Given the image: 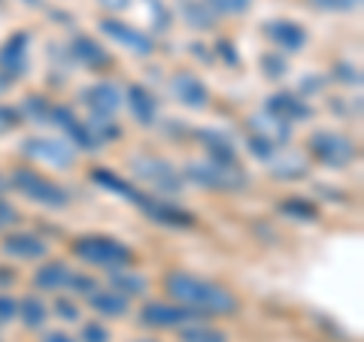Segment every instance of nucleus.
Here are the masks:
<instances>
[{"label":"nucleus","mask_w":364,"mask_h":342,"mask_svg":"<svg viewBox=\"0 0 364 342\" xmlns=\"http://www.w3.org/2000/svg\"><path fill=\"white\" fill-rule=\"evenodd\" d=\"M88 128H91V133H95L97 145H104L109 140H119V136H122V128L116 124V118H95V116H88Z\"/></svg>","instance_id":"473e14b6"},{"label":"nucleus","mask_w":364,"mask_h":342,"mask_svg":"<svg viewBox=\"0 0 364 342\" xmlns=\"http://www.w3.org/2000/svg\"><path fill=\"white\" fill-rule=\"evenodd\" d=\"M82 100L95 118H116V112L124 106V91L109 79H100V82L82 88Z\"/></svg>","instance_id":"4468645a"},{"label":"nucleus","mask_w":364,"mask_h":342,"mask_svg":"<svg viewBox=\"0 0 364 342\" xmlns=\"http://www.w3.org/2000/svg\"><path fill=\"white\" fill-rule=\"evenodd\" d=\"M16 315H18V300L13 297V294H4V291H0V324L16 321Z\"/></svg>","instance_id":"c03bdc74"},{"label":"nucleus","mask_w":364,"mask_h":342,"mask_svg":"<svg viewBox=\"0 0 364 342\" xmlns=\"http://www.w3.org/2000/svg\"><path fill=\"white\" fill-rule=\"evenodd\" d=\"M198 140L203 143V149H207L210 161H219V164H240L231 133L215 131V128H203V131H198Z\"/></svg>","instance_id":"412c9836"},{"label":"nucleus","mask_w":364,"mask_h":342,"mask_svg":"<svg viewBox=\"0 0 364 342\" xmlns=\"http://www.w3.org/2000/svg\"><path fill=\"white\" fill-rule=\"evenodd\" d=\"M43 342H76L70 333H61V330H52V333H46Z\"/></svg>","instance_id":"3c124183"},{"label":"nucleus","mask_w":364,"mask_h":342,"mask_svg":"<svg viewBox=\"0 0 364 342\" xmlns=\"http://www.w3.org/2000/svg\"><path fill=\"white\" fill-rule=\"evenodd\" d=\"M97 28H100V33H104L109 43H116L119 49L136 55V58H152V55H155V37H152V33H146L143 28L131 25V21L107 16V18L97 21Z\"/></svg>","instance_id":"6e6552de"},{"label":"nucleus","mask_w":364,"mask_h":342,"mask_svg":"<svg viewBox=\"0 0 364 342\" xmlns=\"http://www.w3.org/2000/svg\"><path fill=\"white\" fill-rule=\"evenodd\" d=\"M70 252L82 260L88 267H97L104 272H116L124 267H134L136 264V255L128 243H122L116 236H107V233H85V236H76L70 243Z\"/></svg>","instance_id":"f03ea898"},{"label":"nucleus","mask_w":364,"mask_h":342,"mask_svg":"<svg viewBox=\"0 0 364 342\" xmlns=\"http://www.w3.org/2000/svg\"><path fill=\"white\" fill-rule=\"evenodd\" d=\"M52 312L58 315V318H64V321H70V324H73V321H79V315H82V312H79V306H76L70 297H64V294L52 303Z\"/></svg>","instance_id":"ea45409f"},{"label":"nucleus","mask_w":364,"mask_h":342,"mask_svg":"<svg viewBox=\"0 0 364 342\" xmlns=\"http://www.w3.org/2000/svg\"><path fill=\"white\" fill-rule=\"evenodd\" d=\"M70 58L85 67V70H107V67H112V55L109 49H104L95 37H85V33H79V37H73L70 43Z\"/></svg>","instance_id":"a211bd4d"},{"label":"nucleus","mask_w":364,"mask_h":342,"mask_svg":"<svg viewBox=\"0 0 364 342\" xmlns=\"http://www.w3.org/2000/svg\"><path fill=\"white\" fill-rule=\"evenodd\" d=\"M306 152H310L313 161H318L322 167L331 170H343L358 158V145L352 136L340 133V131H313L310 140H306Z\"/></svg>","instance_id":"39448f33"},{"label":"nucleus","mask_w":364,"mask_h":342,"mask_svg":"<svg viewBox=\"0 0 364 342\" xmlns=\"http://www.w3.org/2000/svg\"><path fill=\"white\" fill-rule=\"evenodd\" d=\"M16 124H21L18 109H13V106H4V104H0V133H4V131H9V128H16Z\"/></svg>","instance_id":"49530a36"},{"label":"nucleus","mask_w":364,"mask_h":342,"mask_svg":"<svg viewBox=\"0 0 364 342\" xmlns=\"http://www.w3.org/2000/svg\"><path fill=\"white\" fill-rule=\"evenodd\" d=\"M70 279H73V270L64 260H46L33 272V288L43 294H61V291H70Z\"/></svg>","instance_id":"aec40b11"},{"label":"nucleus","mask_w":364,"mask_h":342,"mask_svg":"<svg viewBox=\"0 0 364 342\" xmlns=\"http://www.w3.org/2000/svg\"><path fill=\"white\" fill-rule=\"evenodd\" d=\"M176 13L182 16V25H188L191 31H213L219 18L203 0H176Z\"/></svg>","instance_id":"393cba45"},{"label":"nucleus","mask_w":364,"mask_h":342,"mask_svg":"<svg viewBox=\"0 0 364 342\" xmlns=\"http://www.w3.org/2000/svg\"><path fill=\"white\" fill-rule=\"evenodd\" d=\"M0 6H4V0H0Z\"/></svg>","instance_id":"6e6d98bb"},{"label":"nucleus","mask_w":364,"mask_h":342,"mask_svg":"<svg viewBox=\"0 0 364 342\" xmlns=\"http://www.w3.org/2000/svg\"><path fill=\"white\" fill-rule=\"evenodd\" d=\"M167 88H170V94H173L176 104L188 106V109H207L210 106V88L198 73L179 70V73L170 76Z\"/></svg>","instance_id":"2eb2a0df"},{"label":"nucleus","mask_w":364,"mask_h":342,"mask_svg":"<svg viewBox=\"0 0 364 342\" xmlns=\"http://www.w3.org/2000/svg\"><path fill=\"white\" fill-rule=\"evenodd\" d=\"M331 79H337L340 85L361 88V70H358V64H352V61H337V64H334Z\"/></svg>","instance_id":"c9c22d12"},{"label":"nucleus","mask_w":364,"mask_h":342,"mask_svg":"<svg viewBox=\"0 0 364 342\" xmlns=\"http://www.w3.org/2000/svg\"><path fill=\"white\" fill-rule=\"evenodd\" d=\"M213 55H215V58H222L228 67H240V55H237V45L231 40H219V43H215Z\"/></svg>","instance_id":"79ce46f5"},{"label":"nucleus","mask_w":364,"mask_h":342,"mask_svg":"<svg viewBox=\"0 0 364 342\" xmlns=\"http://www.w3.org/2000/svg\"><path fill=\"white\" fill-rule=\"evenodd\" d=\"M249 128H252V133L264 136L267 143H273L277 149H286V143L291 140V124L277 118V116H270V112H264V109L249 118Z\"/></svg>","instance_id":"4be33fe9"},{"label":"nucleus","mask_w":364,"mask_h":342,"mask_svg":"<svg viewBox=\"0 0 364 342\" xmlns=\"http://www.w3.org/2000/svg\"><path fill=\"white\" fill-rule=\"evenodd\" d=\"M0 252L13 260H46L49 255V243L37 233L18 231V233H6L4 243H0Z\"/></svg>","instance_id":"dca6fc26"},{"label":"nucleus","mask_w":364,"mask_h":342,"mask_svg":"<svg viewBox=\"0 0 364 342\" xmlns=\"http://www.w3.org/2000/svg\"><path fill=\"white\" fill-rule=\"evenodd\" d=\"M6 188H9V185H6V176H0V194H4Z\"/></svg>","instance_id":"864d4df0"},{"label":"nucleus","mask_w":364,"mask_h":342,"mask_svg":"<svg viewBox=\"0 0 364 342\" xmlns=\"http://www.w3.org/2000/svg\"><path fill=\"white\" fill-rule=\"evenodd\" d=\"M49 124H58L64 140L70 143L76 152H97L100 149L95 133H91V128H88V121L79 118L70 106H52V121Z\"/></svg>","instance_id":"f8f14e48"},{"label":"nucleus","mask_w":364,"mask_h":342,"mask_svg":"<svg viewBox=\"0 0 364 342\" xmlns=\"http://www.w3.org/2000/svg\"><path fill=\"white\" fill-rule=\"evenodd\" d=\"M191 55H195L198 61H203V64H213L215 61L213 49H210V45H203V43H191Z\"/></svg>","instance_id":"de8ad7c7"},{"label":"nucleus","mask_w":364,"mask_h":342,"mask_svg":"<svg viewBox=\"0 0 364 342\" xmlns=\"http://www.w3.org/2000/svg\"><path fill=\"white\" fill-rule=\"evenodd\" d=\"M18 116L33 124H49L52 121V104L43 94H28L18 106Z\"/></svg>","instance_id":"c756f323"},{"label":"nucleus","mask_w":364,"mask_h":342,"mask_svg":"<svg viewBox=\"0 0 364 342\" xmlns=\"http://www.w3.org/2000/svg\"><path fill=\"white\" fill-rule=\"evenodd\" d=\"M179 173L186 182H191V185L219 191V194H237L249 185V176L240 164H219V161H210V158L188 161L186 170H179Z\"/></svg>","instance_id":"7ed1b4c3"},{"label":"nucleus","mask_w":364,"mask_h":342,"mask_svg":"<svg viewBox=\"0 0 364 342\" xmlns=\"http://www.w3.org/2000/svg\"><path fill=\"white\" fill-rule=\"evenodd\" d=\"M104 9H109V13H124V9L131 6V0H97Z\"/></svg>","instance_id":"09e8293b"},{"label":"nucleus","mask_w":364,"mask_h":342,"mask_svg":"<svg viewBox=\"0 0 364 342\" xmlns=\"http://www.w3.org/2000/svg\"><path fill=\"white\" fill-rule=\"evenodd\" d=\"M31 67V33L16 31L13 37H6L0 45V76H6L9 82H16L28 73Z\"/></svg>","instance_id":"9d476101"},{"label":"nucleus","mask_w":364,"mask_h":342,"mask_svg":"<svg viewBox=\"0 0 364 342\" xmlns=\"http://www.w3.org/2000/svg\"><path fill=\"white\" fill-rule=\"evenodd\" d=\"M88 306L95 309L100 318H124L131 312V300L124 294L112 291V288H97L88 294Z\"/></svg>","instance_id":"b1692460"},{"label":"nucleus","mask_w":364,"mask_h":342,"mask_svg":"<svg viewBox=\"0 0 364 342\" xmlns=\"http://www.w3.org/2000/svg\"><path fill=\"white\" fill-rule=\"evenodd\" d=\"M91 182H95L97 188H104L109 194H116V197H122L124 203H131V206H136L143 215L149 212L152 200H155V194H146L140 188H134L128 179H122L119 173H112V170H107V167H95V170H91Z\"/></svg>","instance_id":"9b49d317"},{"label":"nucleus","mask_w":364,"mask_h":342,"mask_svg":"<svg viewBox=\"0 0 364 342\" xmlns=\"http://www.w3.org/2000/svg\"><path fill=\"white\" fill-rule=\"evenodd\" d=\"M128 167L131 173L149 185L155 191V197H164V194H176L182 188V173L167 161V158H158V155H131L128 158Z\"/></svg>","instance_id":"423d86ee"},{"label":"nucleus","mask_w":364,"mask_h":342,"mask_svg":"<svg viewBox=\"0 0 364 342\" xmlns=\"http://www.w3.org/2000/svg\"><path fill=\"white\" fill-rule=\"evenodd\" d=\"M146 219L155 221V224H164V227H176V231H182V227H195V215H191L188 209L176 206V203H170L164 197H155L149 212H146Z\"/></svg>","instance_id":"5701e85b"},{"label":"nucleus","mask_w":364,"mask_h":342,"mask_svg":"<svg viewBox=\"0 0 364 342\" xmlns=\"http://www.w3.org/2000/svg\"><path fill=\"white\" fill-rule=\"evenodd\" d=\"M176 330H179V342H228L225 330L207 324L203 318H200V321L182 324V327H176Z\"/></svg>","instance_id":"c85d7f7f"},{"label":"nucleus","mask_w":364,"mask_h":342,"mask_svg":"<svg viewBox=\"0 0 364 342\" xmlns=\"http://www.w3.org/2000/svg\"><path fill=\"white\" fill-rule=\"evenodd\" d=\"M146 9H149V21H152V31L155 33H167L170 25H173V13L164 0H143Z\"/></svg>","instance_id":"2f4dec72"},{"label":"nucleus","mask_w":364,"mask_h":342,"mask_svg":"<svg viewBox=\"0 0 364 342\" xmlns=\"http://www.w3.org/2000/svg\"><path fill=\"white\" fill-rule=\"evenodd\" d=\"M310 4L325 9V13H355L361 0H310Z\"/></svg>","instance_id":"4c0bfd02"},{"label":"nucleus","mask_w":364,"mask_h":342,"mask_svg":"<svg viewBox=\"0 0 364 342\" xmlns=\"http://www.w3.org/2000/svg\"><path fill=\"white\" fill-rule=\"evenodd\" d=\"M16 318L28 330H40L46 324V318H49V306H46L37 294H25V297L18 300V315Z\"/></svg>","instance_id":"cd10ccee"},{"label":"nucleus","mask_w":364,"mask_h":342,"mask_svg":"<svg viewBox=\"0 0 364 342\" xmlns=\"http://www.w3.org/2000/svg\"><path fill=\"white\" fill-rule=\"evenodd\" d=\"M109 288L124 294V297H146L149 294V279L143 272H136L134 267H124V270H116L109 272Z\"/></svg>","instance_id":"a878e982"},{"label":"nucleus","mask_w":364,"mask_h":342,"mask_svg":"<svg viewBox=\"0 0 364 342\" xmlns=\"http://www.w3.org/2000/svg\"><path fill=\"white\" fill-rule=\"evenodd\" d=\"M100 285L95 276H85V272H73V279H70V291L79 294V297H88L91 291H97Z\"/></svg>","instance_id":"a19ab883"},{"label":"nucleus","mask_w":364,"mask_h":342,"mask_svg":"<svg viewBox=\"0 0 364 342\" xmlns=\"http://www.w3.org/2000/svg\"><path fill=\"white\" fill-rule=\"evenodd\" d=\"M270 176L273 179H282V182H294V179H304L310 164L304 161L301 155H282V149L270 158Z\"/></svg>","instance_id":"bb28decb"},{"label":"nucleus","mask_w":364,"mask_h":342,"mask_svg":"<svg viewBox=\"0 0 364 342\" xmlns=\"http://www.w3.org/2000/svg\"><path fill=\"white\" fill-rule=\"evenodd\" d=\"M6 185L16 188L21 197H28L31 203H37V206H46V209H67L70 206V191L64 185H58L55 179L43 176L40 170H33V167H16L13 173L6 176Z\"/></svg>","instance_id":"20e7f679"},{"label":"nucleus","mask_w":364,"mask_h":342,"mask_svg":"<svg viewBox=\"0 0 364 342\" xmlns=\"http://www.w3.org/2000/svg\"><path fill=\"white\" fill-rule=\"evenodd\" d=\"M79 342H112V333H109L107 324L88 321V324H82V339Z\"/></svg>","instance_id":"58836bf2"},{"label":"nucleus","mask_w":364,"mask_h":342,"mask_svg":"<svg viewBox=\"0 0 364 342\" xmlns=\"http://www.w3.org/2000/svg\"><path fill=\"white\" fill-rule=\"evenodd\" d=\"M188 321H200V315L195 309L182 303H173V300H149L143 303L140 309V324L143 327H158V330H167V327H182Z\"/></svg>","instance_id":"1a4fd4ad"},{"label":"nucleus","mask_w":364,"mask_h":342,"mask_svg":"<svg viewBox=\"0 0 364 342\" xmlns=\"http://www.w3.org/2000/svg\"><path fill=\"white\" fill-rule=\"evenodd\" d=\"M277 209L286 215V219H291V221H316V219H318L316 203L304 200V197H289V200H282Z\"/></svg>","instance_id":"7c9ffc66"},{"label":"nucleus","mask_w":364,"mask_h":342,"mask_svg":"<svg viewBox=\"0 0 364 342\" xmlns=\"http://www.w3.org/2000/svg\"><path fill=\"white\" fill-rule=\"evenodd\" d=\"M18 219H21L18 209H16V206H13V203H9L6 197H0V233L9 231V227H13V224H18Z\"/></svg>","instance_id":"a18cd8bd"},{"label":"nucleus","mask_w":364,"mask_h":342,"mask_svg":"<svg viewBox=\"0 0 364 342\" xmlns=\"http://www.w3.org/2000/svg\"><path fill=\"white\" fill-rule=\"evenodd\" d=\"M124 106H128V112L140 128H152L158 118V97L146 85H128V91H124Z\"/></svg>","instance_id":"6ab92c4d"},{"label":"nucleus","mask_w":364,"mask_h":342,"mask_svg":"<svg viewBox=\"0 0 364 342\" xmlns=\"http://www.w3.org/2000/svg\"><path fill=\"white\" fill-rule=\"evenodd\" d=\"M21 155L33 164H49L55 170H70L79 161V152L64 136H28L21 140Z\"/></svg>","instance_id":"0eeeda50"},{"label":"nucleus","mask_w":364,"mask_h":342,"mask_svg":"<svg viewBox=\"0 0 364 342\" xmlns=\"http://www.w3.org/2000/svg\"><path fill=\"white\" fill-rule=\"evenodd\" d=\"M264 37L270 40V45L277 52H282V55H298V52H304V45H306V40H310V33H306V28L304 25H298L294 18H270V21H264Z\"/></svg>","instance_id":"ddd939ff"},{"label":"nucleus","mask_w":364,"mask_h":342,"mask_svg":"<svg viewBox=\"0 0 364 342\" xmlns=\"http://www.w3.org/2000/svg\"><path fill=\"white\" fill-rule=\"evenodd\" d=\"M261 73H264L267 79H282L289 73V61H286V55L277 52V49H270L261 55Z\"/></svg>","instance_id":"f704fd0d"},{"label":"nucleus","mask_w":364,"mask_h":342,"mask_svg":"<svg viewBox=\"0 0 364 342\" xmlns=\"http://www.w3.org/2000/svg\"><path fill=\"white\" fill-rule=\"evenodd\" d=\"M25 6H37V9H43L46 6V0H21Z\"/></svg>","instance_id":"603ef678"},{"label":"nucleus","mask_w":364,"mask_h":342,"mask_svg":"<svg viewBox=\"0 0 364 342\" xmlns=\"http://www.w3.org/2000/svg\"><path fill=\"white\" fill-rule=\"evenodd\" d=\"M134 342H158V339H149V336H146V339H134Z\"/></svg>","instance_id":"5fc2aeb1"},{"label":"nucleus","mask_w":364,"mask_h":342,"mask_svg":"<svg viewBox=\"0 0 364 342\" xmlns=\"http://www.w3.org/2000/svg\"><path fill=\"white\" fill-rule=\"evenodd\" d=\"M246 145H249V155H252L255 161H264V164L270 161L273 155L279 152L277 145H273V143H267L264 136H258V133H252V136H249V143H246Z\"/></svg>","instance_id":"e433bc0d"},{"label":"nucleus","mask_w":364,"mask_h":342,"mask_svg":"<svg viewBox=\"0 0 364 342\" xmlns=\"http://www.w3.org/2000/svg\"><path fill=\"white\" fill-rule=\"evenodd\" d=\"M13 282H16V270H13V267H4V264H0V291H6Z\"/></svg>","instance_id":"8fccbe9b"},{"label":"nucleus","mask_w":364,"mask_h":342,"mask_svg":"<svg viewBox=\"0 0 364 342\" xmlns=\"http://www.w3.org/2000/svg\"><path fill=\"white\" fill-rule=\"evenodd\" d=\"M325 82H328V76H322V73H306V76L301 79V97L318 94V91L325 88Z\"/></svg>","instance_id":"37998d69"},{"label":"nucleus","mask_w":364,"mask_h":342,"mask_svg":"<svg viewBox=\"0 0 364 342\" xmlns=\"http://www.w3.org/2000/svg\"><path fill=\"white\" fill-rule=\"evenodd\" d=\"M215 16H231V18H237V16H246L249 9H252V4L255 0H203Z\"/></svg>","instance_id":"72a5a7b5"},{"label":"nucleus","mask_w":364,"mask_h":342,"mask_svg":"<svg viewBox=\"0 0 364 342\" xmlns=\"http://www.w3.org/2000/svg\"><path fill=\"white\" fill-rule=\"evenodd\" d=\"M264 112H270V116H277L289 124L313 118V106L306 104V97L294 94V91H277V94H270L267 104H264Z\"/></svg>","instance_id":"f3484780"},{"label":"nucleus","mask_w":364,"mask_h":342,"mask_svg":"<svg viewBox=\"0 0 364 342\" xmlns=\"http://www.w3.org/2000/svg\"><path fill=\"white\" fill-rule=\"evenodd\" d=\"M164 291H167V300L188 306L200 318H234L240 312V297L231 288L188 270H167Z\"/></svg>","instance_id":"f257e3e1"}]
</instances>
